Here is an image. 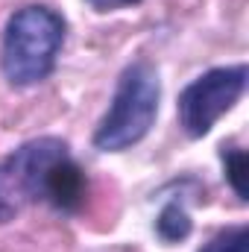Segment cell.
<instances>
[{"instance_id":"3","label":"cell","mask_w":249,"mask_h":252,"mask_svg":"<svg viewBox=\"0 0 249 252\" xmlns=\"http://www.w3.org/2000/svg\"><path fill=\"white\" fill-rule=\"evenodd\" d=\"M70 156L67 144L56 135H41L0 161V226L21 217L32 202L44 199V176L50 164Z\"/></svg>"},{"instance_id":"1","label":"cell","mask_w":249,"mask_h":252,"mask_svg":"<svg viewBox=\"0 0 249 252\" xmlns=\"http://www.w3.org/2000/svg\"><path fill=\"white\" fill-rule=\"evenodd\" d=\"M64 18L41 3L18 9L3 30L0 70L12 88H32L56 70V59L64 44Z\"/></svg>"},{"instance_id":"8","label":"cell","mask_w":249,"mask_h":252,"mask_svg":"<svg viewBox=\"0 0 249 252\" xmlns=\"http://www.w3.org/2000/svg\"><path fill=\"white\" fill-rule=\"evenodd\" d=\"M199 252H249V229L232 226V229L220 232L214 241H208Z\"/></svg>"},{"instance_id":"2","label":"cell","mask_w":249,"mask_h":252,"mask_svg":"<svg viewBox=\"0 0 249 252\" xmlns=\"http://www.w3.org/2000/svg\"><path fill=\"white\" fill-rule=\"evenodd\" d=\"M158 103H161L158 70L144 59L126 64L118 79L112 106L94 132V147L103 153H124L141 144L158 118Z\"/></svg>"},{"instance_id":"7","label":"cell","mask_w":249,"mask_h":252,"mask_svg":"<svg viewBox=\"0 0 249 252\" xmlns=\"http://www.w3.org/2000/svg\"><path fill=\"white\" fill-rule=\"evenodd\" d=\"M223 167H226V179H229L232 190H235L241 199H249V188H247L249 156H247V150H241V147L223 150Z\"/></svg>"},{"instance_id":"5","label":"cell","mask_w":249,"mask_h":252,"mask_svg":"<svg viewBox=\"0 0 249 252\" xmlns=\"http://www.w3.org/2000/svg\"><path fill=\"white\" fill-rule=\"evenodd\" d=\"M85 193H88V179H85V170L70 158L64 156L56 164H50L47 176H44V199L64 214H73L82 208L85 202Z\"/></svg>"},{"instance_id":"6","label":"cell","mask_w":249,"mask_h":252,"mask_svg":"<svg viewBox=\"0 0 249 252\" xmlns=\"http://www.w3.org/2000/svg\"><path fill=\"white\" fill-rule=\"evenodd\" d=\"M190 229H193L190 214H187L185 202H182L179 196H173V199L161 208V214L156 217V235H158L164 244H179V241H185L187 235H190Z\"/></svg>"},{"instance_id":"4","label":"cell","mask_w":249,"mask_h":252,"mask_svg":"<svg viewBox=\"0 0 249 252\" xmlns=\"http://www.w3.org/2000/svg\"><path fill=\"white\" fill-rule=\"evenodd\" d=\"M247 64L211 67L202 76H196L179 94V124L187 138L208 135L226 112H232L247 91Z\"/></svg>"},{"instance_id":"9","label":"cell","mask_w":249,"mask_h":252,"mask_svg":"<svg viewBox=\"0 0 249 252\" xmlns=\"http://www.w3.org/2000/svg\"><path fill=\"white\" fill-rule=\"evenodd\" d=\"M97 12H115V9H124V6H135L141 0H88Z\"/></svg>"}]
</instances>
